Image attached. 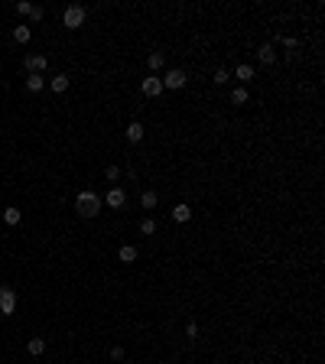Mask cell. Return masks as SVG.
<instances>
[{
	"mask_svg": "<svg viewBox=\"0 0 325 364\" xmlns=\"http://www.w3.org/2000/svg\"><path fill=\"white\" fill-rule=\"evenodd\" d=\"M75 212L81 215V218H95V215L101 212V195L91 192V189L78 192V199H75Z\"/></svg>",
	"mask_w": 325,
	"mask_h": 364,
	"instance_id": "1",
	"label": "cell"
},
{
	"mask_svg": "<svg viewBox=\"0 0 325 364\" xmlns=\"http://www.w3.org/2000/svg\"><path fill=\"white\" fill-rule=\"evenodd\" d=\"M85 17H88V10H85V7H78V3H72V7H65V13H62V23L68 26V30H81V26H85Z\"/></svg>",
	"mask_w": 325,
	"mask_h": 364,
	"instance_id": "2",
	"label": "cell"
},
{
	"mask_svg": "<svg viewBox=\"0 0 325 364\" xmlns=\"http://www.w3.org/2000/svg\"><path fill=\"white\" fill-rule=\"evenodd\" d=\"M160 82H162V91H166V88H169V91H179V88H185L189 75H185L182 68H169V72H166Z\"/></svg>",
	"mask_w": 325,
	"mask_h": 364,
	"instance_id": "3",
	"label": "cell"
},
{
	"mask_svg": "<svg viewBox=\"0 0 325 364\" xmlns=\"http://www.w3.org/2000/svg\"><path fill=\"white\" fill-rule=\"evenodd\" d=\"M16 312V289L3 286L0 289V315H13Z\"/></svg>",
	"mask_w": 325,
	"mask_h": 364,
	"instance_id": "4",
	"label": "cell"
},
{
	"mask_svg": "<svg viewBox=\"0 0 325 364\" xmlns=\"http://www.w3.org/2000/svg\"><path fill=\"white\" fill-rule=\"evenodd\" d=\"M140 91H143L146 98H160V95H162V82H160V75H146V78L140 82Z\"/></svg>",
	"mask_w": 325,
	"mask_h": 364,
	"instance_id": "5",
	"label": "cell"
},
{
	"mask_svg": "<svg viewBox=\"0 0 325 364\" xmlns=\"http://www.w3.org/2000/svg\"><path fill=\"white\" fill-rule=\"evenodd\" d=\"M46 68H49L46 55H26V72L30 75H46Z\"/></svg>",
	"mask_w": 325,
	"mask_h": 364,
	"instance_id": "6",
	"label": "cell"
},
{
	"mask_svg": "<svg viewBox=\"0 0 325 364\" xmlns=\"http://www.w3.org/2000/svg\"><path fill=\"white\" fill-rule=\"evenodd\" d=\"M257 59H260V65H273V62H276V46H273V43H263V46L257 49Z\"/></svg>",
	"mask_w": 325,
	"mask_h": 364,
	"instance_id": "7",
	"label": "cell"
},
{
	"mask_svg": "<svg viewBox=\"0 0 325 364\" xmlns=\"http://www.w3.org/2000/svg\"><path fill=\"white\" fill-rule=\"evenodd\" d=\"M143 133H146V130H143V124H140V120H130V124H127V130H124V137H127L130 143H140V140H143Z\"/></svg>",
	"mask_w": 325,
	"mask_h": 364,
	"instance_id": "8",
	"label": "cell"
},
{
	"mask_svg": "<svg viewBox=\"0 0 325 364\" xmlns=\"http://www.w3.org/2000/svg\"><path fill=\"white\" fill-rule=\"evenodd\" d=\"M104 202H108L111 208H124V205H127V195H124V189H117V185H114V189L104 195Z\"/></svg>",
	"mask_w": 325,
	"mask_h": 364,
	"instance_id": "9",
	"label": "cell"
},
{
	"mask_svg": "<svg viewBox=\"0 0 325 364\" xmlns=\"http://www.w3.org/2000/svg\"><path fill=\"white\" fill-rule=\"evenodd\" d=\"M68 82H72V78L65 75V72H59V75H52V82H49V88H52L55 95H62V91H68Z\"/></svg>",
	"mask_w": 325,
	"mask_h": 364,
	"instance_id": "10",
	"label": "cell"
},
{
	"mask_svg": "<svg viewBox=\"0 0 325 364\" xmlns=\"http://www.w3.org/2000/svg\"><path fill=\"white\" fill-rule=\"evenodd\" d=\"M234 78H238L241 85H247L250 78H254V65H247V62H241L238 68H234Z\"/></svg>",
	"mask_w": 325,
	"mask_h": 364,
	"instance_id": "11",
	"label": "cell"
},
{
	"mask_svg": "<svg viewBox=\"0 0 325 364\" xmlns=\"http://www.w3.org/2000/svg\"><path fill=\"white\" fill-rule=\"evenodd\" d=\"M189 218H192V208H189V205H176L173 208V221L176 225H185Z\"/></svg>",
	"mask_w": 325,
	"mask_h": 364,
	"instance_id": "12",
	"label": "cell"
},
{
	"mask_svg": "<svg viewBox=\"0 0 325 364\" xmlns=\"http://www.w3.org/2000/svg\"><path fill=\"white\" fill-rule=\"evenodd\" d=\"M26 351H30L32 358L46 354V338H30V342H26Z\"/></svg>",
	"mask_w": 325,
	"mask_h": 364,
	"instance_id": "13",
	"label": "cell"
},
{
	"mask_svg": "<svg viewBox=\"0 0 325 364\" xmlns=\"http://www.w3.org/2000/svg\"><path fill=\"white\" fill-rule=\"evenodd\" d=\"M146 62H150V75H156V72H162V65H166V55L162 52H150Z\"/></svg>",
	"mask_w": 325,
	"mask_h": 364,
	"instance_id": "14",
	"label": "cell"
},
{
	"mask_svg": "<svg viewBox=\"0 0 325 364\" xmlns=\"http://www.w3.org/2000/svg\"><path fill=\"white\" fill-rule=\"evenodd\" d=\"M13 39H16L20 46H23V43H30V39H32V30L20 23V26H13Z\"/></svg>",
	"mask_w": 325,
	"mask_h": 364,
	"instance_id": "15",
	"label": "cell"
},
{
	"mask_svg": "<svg viewBox=\"0 0 325 364\" xmlns=\"http://www.w3.org/2000/svg\"><path fill=\"white\" fill-rule=\"evenodd\" d=\"M117 257L124 260V264H133V260H137V247H133V244H120Z\"/></svg>",
	"mask_w": 325,
	"mask_h": 364,
	"instance_id": "16",
	"label": "cell"
},
{
	"mask_svg": "<svg viewBox=\"0 0 325 364\" xmlns=\"http://www.w3.org/2000/svg\"><path fill=\"white\" fill-rule=\"evenodd\" d=\"M247 101H250V95H247V88H244V85H238V88H234V91H231V104H247Z\"/></svg>",
	"mask_w": 325,
	"mask_h": 364,
	"instance_id": "17",
	"label": "cell"
},
{
	"mask_svg": "<svg viewBox=\"0 0 325 364\" xmlns=\"http://www.w3.org/2000/svg\"><path fill=\"white\" fill-rule=\"evenodd\" d=\"M26 88H30L32 95H36V91H43V88H46V75H30V78H26Z\"/></svg>",
	"mask_w": 325,
	"mask_h": 364,
	"instance_id": "18",
	"label": "cell"
},
{
	"mask_svg": "<svg viewBox=\"0 0 325 364\" xmlns=\"http://www.w3.org/2000/svg\"><path fill=\"white\" fill-rule=\"evenodd\" d=\"M20 218H23V215H20V208H3V221H7L10 228H16V225H20Z\"/></svg>",
	"mask_w": 325,
	"mask_h": 364,
	"instance_id": "19",
	"label": "cell"
},
{
	"mask_svg": "<svg viewBox=\"0 0 325 364\" xmlns=\"http://www.w3.org/2000/svg\"><path fill=\"white\" fill-rule=\"evenodd\" d=\"M156 202H160V195H156V192H143V195H140V205H143V208H156Z\"/></svg>",
	"mask_w": 325,
	"mask_h": 364,
	"instance_id": "20",
	"label": "cell"
},
{
	"mask_svg": "<svg viewBox=\"0 0 325 364\" xmlns=\"http://www.w3.org/2000/svg\"><path fill=\"white\" fill-rule=\"evenodd\" d=\"M140 234H146V237L156 234V221H153V218H143L140 221Z\"/></svg>",
	"mask_w": 325,
	"mask_h": 364,
	"instance_id": "21",
	"label": "cell"
},
{
	"mask_svg": "<svg viewBox=\"0 0 325 364\" xmlns=\"http://www.w3.org/2000/svg\"><path fill=\"white\" fill-rule=\"evenodd\" d=\"M228 78H231V72H228V68H218L211 82H215V85H228Z\"/></svg>",
	"mask_w": 325,
	"mask_h": 364,
	"instance_id": "22",
	"label": "cell"
},
{
	"mask_svg": "<svg viewBox=\"0 0 325 364\" xmlns=\"http://www.w3.org/2000/svg\"><path fill=\"white\" fill-rule=\"evenodd\" d=\"M104 179H108V182H117V179H120V166H108V169H104Z\"/></svg>",
	"mask_w": 325,
	"mask_h": 364,
	"instance_id": "23",
	"label": "cell"
},
{
	"mask_svg": "<svg viewBox=\"0 0 325 364\" xmlns=\"http://www.w3.org/2000/svg\"><path fill=\"white\" fill-rule=\"evenodd\" d=\"M30 10H32L30 0H20V3H16V13H20V17H30Z\"/></svg>",
	"mask_w": 325,
	"mask_h": 364,
	"instance_id": "24",
	"label": "cell"
},
{
	"mask_svg": "<svg viewBox=\"0 0 325 364\" xmlns=\"http://www.w3.org/2000/svg\"><path fill=\"white\" fill-rule=\"evenodd\" d=\"M43 17H46V10H43V7H36V3H32V10H30V20H36V23H39V20H43Z\"/></svg>",
	"mask_w": 325,
	"mask_h": 364,
	"instance_id": "25",
	"label": "cell"
},
{
	"mask_svg": "<svg viewBox=\"0 0 325 364\" xmlns=\"http://www.w3.org/2000/svg\"><path fill=\"white\" fill-rule=\"evenodd\" d=\"M185 335H189V338H198V325L189 322V325H185Z\"/></svg>",
	"mask_w": 325,
	"mask_h": 364,
	"instance_id": "26",
	"label": "cell"
},
{
	"mask_svg": "<svg viewBox=\"0 0 325 364\" xmlns=\"http://www.w3.org/2000/svg\"><path fill=\"white\" fill-rule=\"evenodd\" d=\"M111 358H114V361H124V348H120V345L117 348H111Z\"/></svg>",
	"mask_w": 325,
	"mask_h": 364,
	"instance_id": "27",
	"label": "cell"
},
{
	"mask_svg": "<svg viewBox=\"0 0 325 364\" xmlns=\"http://www.w3.org/2000/svg\"><path fill=\"white\" fill-rule=\"evenodd\" d=\"M280 46H283V49H296V39H290V36H283V39H280Z\"/></svg>",
	"mask_w": 325,
	"mask_h": 364,
	"instance_id": "28",
	"label": "cell"
}]
</instances>
